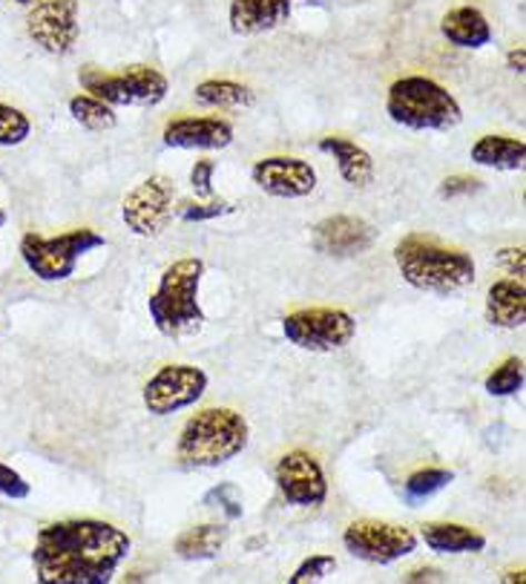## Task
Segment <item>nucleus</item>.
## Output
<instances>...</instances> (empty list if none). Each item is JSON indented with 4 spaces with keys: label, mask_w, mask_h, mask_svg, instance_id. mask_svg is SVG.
Returning <instances> with one entry per match:
<instances>
[{
    "label": "nucleus",
    "mask_w": 526,
    "mask_h": 584,
    "mask_svg": "<svg viewBox=\"0 0 526 584\" xmlns=\"http://www.w3.org/2000/svg\"><path fill=\"white\" fill-rule=\"evenodd\" d=\"M132 553L125 529L101 518H63L38 529L32 571L38 584H110Z\"/></svg>",
    "instance_id": "nucleus-1"
},
{
    "label": "nucleus",
    "mask_w": 526,
    "mask_h": 584,
    "mask_svg": "<svg viewBox=\"0 0 526 584\" xmlns=\"http://www.w3.org/2000/svg\"><path fill=\"white\" fill-rule=\"evenodd\" d=\"M395 263L400 277L411 288L440 294V297L466 291L478 279V265L472 254L437 242L431 237H420V234L403 237L397 242Z\"/></svg>",
    "instance_id": "nucleus-2"
},
{
    "label": "nucleus",
    "mask_w": 526,
    "mask_h": 584,
    "mask_svg": "<svg viewBox=\"0 0 526 584\" xmlns=\"http://www.w3.org/2000/svg\"><path fill=\"white\" fill-rule=\"evenodd\" d=\"M250 426L228 406H208L188 417L176 441V458L185 469H216L248 449Z\"/></svg>",
    "instance_id": "nucleus-3"
},
{
    "label": "nucleus",
    "mask_w": 526,
    "mask_h": 584,
    "mask_svg": "<svg viewBox=\"0 0 526 584\" xmlns=\"http://www.w3.org/2000/svg\"><path fill=\"white\" fill-rule=\"evenodd\" d=\"M205 263L199 257H181L161 271L159 286L147 299V314L152 326L167 340L193 337L205 326V311L199 303Z\"/></svg>",
    "instance_id": "nucleus-4"
},
{
    "label": "nucleus",
    "mask_w": 526,
    "mask_h": 584,
    "mask_svg": "<svg viewBox=\"0 0 526 584\" xmlns=\"http://www.w3.org/2000/svg\"><path fill=\"white\" fill-rule=\"evenodd\" d=\"M386 112L397 127L415 132H446L464 121L457 98L426 76L397 78L388 87Z\"/></svg>",
    "instance_id": "nucleus-5"
},
{
    "label": "nucleus",
    "mask_w": 526,
    "mask_h": 584,
    "mask_svg": "<svg viewBox=\"0 0 526 584\" xmlns=\"http://www.w3.org/2000/svg\"><path fill=\"white\" fill-rule=\"evenodd\" d=\"M107 239L92 228L63 230L58 237H41V234H23L21 259L29 271L43 283H61L76 274L78 259L90 250L105 248Z\"/></svg>",
    "instance_id": "nucleus-6"
},
{
    "label": "nucleus",
    "mask_w": 526,
    "mask_h": 584,
    "mask_svg": "<svg viewBox=\"0 0 526 584\" xmlns=\"http://www.w3.org/2000/svg\"><path fill=\"white\" fill-rule=\"evenodd\" d=\"M78 81L87 90V96L98 98L110 107H159L167 98L170 83L152 67H132L127 72H105L98 67H83L78 72Z\"/></svg>",
    "instance_id": "nucleus-7"
},
{
    "label": "nucleus",
    "mask_w": 526,
    "mask_h": 584,
    "mask_svg": "<svg viewBox=\"0 0 526 584\" xmlns=\"http://www.w3.org/2000/svg\"><path fill=\"white\" fill-rule=\"evenodd\" d=\"M282 334L291 346L314 355H331L354 340L357 320L343 308H299L282 320Z\"/></svg>",
    "instance_id": "nucleus-8"
},
{
    "label": "nucleus",
    "mask_w": 526,
    "mask_h": 584,
    "mask_svg": "<svg viewBox=\"0 0 526 584\" xmlns=\"http://www.w3.org/2000/svg\"><path fill=\"white\" fill-rule=\"evenodd\" d=\"M176 214V185L165 176L139 181L121 202V219L136 237L152 239L165 234Z\"/></svg>",
    "instance_id": "nucleus-9"
},
{
    "label": "nucleus",
    "mask_w": 526,
    "mask_h": 584,
    "mask_svg": "<svg viewBox=\"0 0 526 584\" xmlns=\"http://www.w3.org/2000/svg\"><path fill=\"white\" fill-rule=\"evenodd\" d=\"M205 392H208L205 369L190 366V363H167L147 380L141 397H145L150 415L165 417L196 406L205 397Z\"/></svg>",
    "instance_id": "nucleus-10"
},
{
    "label": "nucleus",
    "mask_w": 526,
    "mask_h": 584,
    "mask_svg": "<svg viewBox=\"0 0 526 584\" xmlns=\"http://www.w3.org/2000/svg\"><path fill=\"white\" fill-rule=\"evenodd\" d=\"M343 544L354 558L368 564H395L417 550V536L409 527L388 522H354L343 533Z\"/></svg>",
    "instance_id": "nucleus-11"
},
{
    "label": "nucleus",
    "mask_w": 526,
    "mask_h": 584,
    "mask_svg": "<svg viewBox=\"0 0 526 584\" xmlns=\"http://www.w3.org/2000/svg\"><path fill=\"white\" fill-rule=\"evenodd\" d=\"M27 32L47 56L63 58L76 49L81 23H78V0H41L27 18Z\"/></svg>",
    "instance_id": "nucleus-12"
},
{
    "label": "nucleus",
    "mask_w": 526,
    "mask_h": 584,
    "mask_svg": "<svg viewBox=\"0 0 526 584\" xmlns=\"http://www.w3.org/2000/svg\"><path fill=\"white\" fill-rule=\"evenodd\" d=\"M274 478H277V487L279 493H282L285 504H291V507L311 509L326 504V469H322V464H319L311 453H302V449L285 453L282 458L277 461Z\"/></svg>",
    "instance_id": "nucleus-13"
},
{
    "label": "nucleus",
    "mask_w": 526,
    "mask_h": 584,
    "mask_svg": "<svg viewBox=\"0 0 526 584\" xmlns=\"http://www.w3.org/2000/svg\"><path fill=\"white\" fill-rule=\"evenodd\" d=\"M250 179L274 199H305L317 190V170L311 161L294 156H268L250 167Z\"/></svg>",
    "instance_id": "nucleus-14"
},
{
    "label": "nucleus",
    "mask_w": 526,
    "mask_h": 584,
    "mask_svg": "<svg viewBox=\"0 0 526 584\" xmlns=\"http://www.w3.org/2000/svg\"><path fill=\"white\" fill-rule=\"evenodd\" d=\"M375 228L366 219L348 214L328 216L311 230L314 248L326 257H357V254H366L375 245Z\"/></svg>",
    "instance_id": "nucleus-15"
},
{
    "label": "nucleus",
    "mask_w": 526,
    "mask_h": 584,
    "mask_svg": "<svg viewBox=\"0 0 526 584\" xmlns=\"http://www.w3.org/2000/svg\"><path fill=\"white\" fill-rule=\"evenodd\" d=\"M161 139L173 150H225L234 145V125L219 116H181L167 121Z\"/></svg>",
    "instance_id": "nucleus-16"
},
{
    "label": "nucleus",
    "mask_w": 526,
    "mask_h": 584,
    "mask_svg": "<svg viewBox=\"0 0 526 584\" xmlns=\"http://www.w3.org/2000/svg\"><path fill=\"white\" fill-rule=\"evenodd\" d=\"M234 36H265L291 18V0H230Z\"/></svg>",
    "instance_id": "nucleus-17"
},
{
    "label": "nucleus",
    "mask_w": 526,
    "mask_h": 584,
    "mask_svg": "<svg viewBox=\"0 0 526 584\" xmlns=\"http://www.w3.org/2000/svg\"><path fill=\"white\" fill-rule=\"evenodd\" d=\"M486 323L495 328H520L526 323L524 279H498L486 291Z\"/></svg>",
    "instance_id": "nucleus-18"
},
{
    "label": "nucleus",
    "mask_w": 526,
    "mask_h": 584,
    "mask_svg": "<svg viewBox=\"0 0 526 584\" xmlns=\"http://www.w3.org/2000/svg\"><path fill=\"white\" fill-rule=\"evenodd\" d=\"M319 150L337 161V170L346 185L351 188H368L375 181V159L366 147H360L351 139H339V136H326L319 139Z\"/></svg>",
    "instance_id": "nucleus-19"
},
{
    "label": "nucleus",
    "mask_w": 526,
    "mask_h": 584,
    "mask_svg": "<svg viewBox=\"0 0 526 584\" xmlns=\"http://www.w3.org/2000/svg\"><path fill=\"white\" fill-rule=\"evenodd\" d=\"M420 538L426 542V547L444 553V556H464V553H484L486 550L484 533L455 522L423 524Z\"/></svg>",
    "instance_id": "nucleus-20"
},
{
    "label": "nucleus",
    "mask_w": 526,
    "mask_h": 584,
    "mask_svg": "<svg viewBox=\"0 0 526 584\" xmlns=\"http://www.w3.org/2000/svg\"><path fill=\"white\" fill-rule=\"evenodd\" d=\"M440 32H444L446 41L460 49H484L492 41L489 21L475 7L449 9L440 21Z\"/></svg>",
    "instance_id": "nucleus-21"
},
{
    "label": "nucleus",
    "mask_w": 526,
    "mask_h": 584,
    "mask_svg": "<svg viewBox=\"0 0 526 584\" xmlns=\"http://www.w3.org/2000/svg\"><path fill=\"white\" fill-rule=\"evenodd\" d=\"M472 161L480 167H489V170H524L526 165V145L513 136H480L469 150Z\"/></svg>",
    "instance_id": "nucleus-22"
},
{
    "label": "nucleus",
    "mask_w": 526,
    "mask_h": 584,
    "mask_svg": "<svg viewBox=\"0 0 526 584\" xmlns=\"http://www.w3.org/2000/svg\"><path fill=\"white\" fill-rule=\"evenodd\" d=\"M225 542H228V524H196V527L185 529L176 538L173 550L176 556L185 562H205V558H216L222 553Z\"/></svg>",
    "instance_id": "nucleus-23"
},
{
    "label": "nucleus",
    "mask_w": 526,
    "mask_h": 584,
    "mask_svg": "<svg viewBox=\"0 0 526 584\" xmlns=\"http://www.w3.org/2000/svg\"><path fill=\"white\" fill-rule=\"evenodd\" d=\"M193 98L205 107H254L257 105V92L248 83L230 81V78H208V81L196 83Z\"/></svg>",
    "instance_id": "nucleus-24"
},
{
    "label": "nucleus",
    "mask_w": 526,
    "mask_h": 584,
    "mask_svg": "<svg viewBox=\"0 0 526 584\" xmlns=\"http://www.w3.org/2000/svg\"><path fill=\"white\" fill-rule=\"evenodd\" d=\"M70 116L76 125H81L83 130L90 132H107L118 125L116 110L110 105H105V101L87 96V92L70 98Z\"/></svg>",
    "instance_id": "nucleus-25"
},
{
    "label": "nucleus",
    "mask_w": 526,
    "mask_h": 584,
    "mask_svg": "<svg viewBox=\"0 0 526 584\" xmlns=\"http://www.w3.org/2000/svg\"><path fill=\"white\" fill-rule=\"evenodd\" d=\"M451 481H455V473H449V469H437V466H431V469H417V473H411L409 478H406V484H403V495H406V501L415 507V504H423V501L431 498V495L444 493Z\"/></svg>",
    "instance_id": "nucleus-26"
},
{
    "label": "nucleus",
    "mask_w": 526,
    "mask_h": 584,
    "mask_svg": "<svg viewBox=\"0 0 526 584\" xmlns=\"http://www.w3.org/2000/svg\"><path fill=\"white\" fill-rule=\"evenodd\" d=\"M524 380H526L524 357H509V360L500 363L498 369L489 372L484 386L492 397H513L524 389Z\"/></svg>",
    "instance_id": "nucleus-27"
},
{
    "label": "nucleus",
    "mask_w": 526,
    "mask_h": 584,
    "mask_svg": "<svg viewBox=\"0 0 526 584\" xmlns=\"http://www.w3.org/2000/svg\"><path fill=\"white\" fill-rule=\"evenodd\" d=\"M32 121L23 110L0 101V147H18L29 139Z\"/></svg>",
    "instance_id": "nucleus-28"
},
{
    "label": "nucleus",
    "mask_w": 526,
    "mask_h": 584,
    "mask_svg": "<svg viewBox=\"0 0 526 584\" xmlns=\"http://www.w3.org/2000/svg\"><path fill=\"white\" fill-rule=\"evenodd\" d=\"M234 210V205H228L225 199H188V202H181L179 208H176V216H179L181 222L188 225H199V222H210V219H219V216L230 214Z\"/></svg>",
    "instance_id": "nucleus-29"
},
{
    "label": "nucleus",
    "mask_w": 526,
    "mask_h": 584,
    "mask_svg": "<svg viewBox=\"0 0 526 584\" xmlns=\"http://www.w3.org/2000/svg\"><path fill=\"white\" fill-rule=\"evenodd\" d=\"M337 571V558L319 553V556H308L297 564V571L288 576V584H319Z\"/></svg>",
    "instance_id": "nucleus-30"
},
{
    "label": "nucleus",
    "mask_w": 526,
    "mask_h": 584,
    "mask_svg": "<svg viewBox=\"0 0 526 584\" xmlns=\"http://www.w3.org/2000/svg\"><path fill=\"white\" fill-rule=\"evenodd\" d=\"M29 493H32L29 481L9 464H0V495L9 501H27Z\"/></svg>",
    "instance_id": "nucleus-31"
},
{
    "label": "nucleus",
    "mask_w": 526,
    "mask_h": 584,
    "mask_svg": "<svg viewBox=\"0 0 526 584\" xmlns=\"http://www.w3.org/2000/svg\"><path fill=\"white\" fill-rule=\"evenodd\" d=\"M205 504H214V507L225 509V518L234 522L242 515V501H239V493L230 484H222V487H214L208 495H205Z\"/></svg>",
    "instance_id": "nucleus-32"
},
{
    "label": "nucleus",
    "mask_w": 526,
    "mask_h": 584,
    "mask_svg": "<svg viewBox=\"0 0 526 584\" xmlns=\"http://www.w3.org/2000/svg\"><path fill=\"white\" fill-rule=\"evenodd\" d=\"M214 174H216L214 161L210 159L196 161L193 170H190V188L196 190V199H216Z\"/></svg>",
    "instance_id": "nucleus-33"
},
{
    "label": "nucleus",
    "mask_w": 526,
    "mask_h": 584,
    "mask_svg": "<svg viewBox=\"0 0 526 584\" xmlns=\"http://www.w3.org/2000/svg\"><path fill=\"white\" fill-rule=\"evenodd\" d=\"M484 188L478 179H472V176H449V179L440 185V196L444 199H457V196H472L478 194Z\"/></svg>",
    "instance_id": "nucleus-34"
},
{
    "label": "nucleus",
    "mask_w": 526,
    "mask_h": 584,
    "mask_svg": "<svg viewBox=\"0 0 526 584\" xmlns=\"http://www.w3.org/2000/svg\"><path fill=\"white\" fill-rule=\"evenodd\" d=\"M498 263L506 271L513 274V279H524V248H506L500 250Z\"/></svg>",
    "instance_id": "nucleus-35"
},
{
    "label": "nucleus",
    "mask_w": 526,
    "mask_h": 584,
    "mask_svg": "<svg viewBox=\"0 0 526 584\" xmlns=\"http://www.w3.org/2000/svg\"><path fill=\"white\" fill-rule=\"evenodd\" d=\"M403 584H446V576L440 567H417L403 578Z\"/></svg>",
    "instance_id": "nucleus-36"
},
{
    "label": "nucleus",
    "mask_w": 526,
    "mask_h": 584,
    "mask_svg": "<svg viewBox=\"0 0 526 584\" xmlns=\"http://www.w3.org/2000/svg\"><path fill=\"white\" fill-rule=\"evenodd\" d=\"M524 61H526V49L524 47L509 49V56H506V63H509V70L518 72V76H524Z\"/></svg>",
    "instance_id": "nucleus-37"
},
{
    "label": "nucleus",
    "mask_w": 526,
    "mask_h": 584,
    "mask_svg": "<svg viewBox=\"0 0 526 584\" xmlns=\"http://www.w3.org/2000/svg\"><path fill=\"white\" fill-rule=\"evenodd\" d=\"M500 584H526V573L520 567H513V571H506Z\"/></svg>",
    "instance_id": "nucleus-38"
},
{
    "label": "nucleus",
    "mask_w": 526,
    "mask_h": 584,
    "mask_svg": "<svg viewBox=\"0 0 526 584\" xmlns=\"http://www.w3.org/2000/svg\"><path fill=\"white\" fill-rule=\"evenodd\" d=\"M147 582V576L141 571H132V573H127L125 576V582L121 584H145Z\"/></svg>",
    "instance_id": "nucleus-39"
},
{
    "label": "nucleus",
    "mask_w": 526,
    "mask_h": 584,
    "mask_svg": "<svg viewBox=\"0 0 526 584\" xmlns=\"http://www.w3.org/2000/svg\"><path fill=\"white\" fill-rule=\"evenodd\" d=\"M18 7H36V3H41V0H14Z\"/></svg>",
    "instance_id": "nucleus-40"
},
{
    "label": "nucleus",
    "mask_w": 526,
    "mask_h": 584,
    "mask_svg": "<svg viewBox=\"0 0 526 584\" xmlns=\"http://www.w3.org/2000/svg\"><path fill=\"white\" fill-rule=\"evenodd\" d=\"M3 225H7V210L0 208V228H3Z\"/></svg>",
    "instance_id": "nucleus-41"
}]
</instances>
